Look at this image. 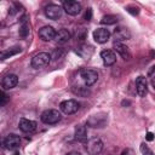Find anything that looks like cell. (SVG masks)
Listing matches in <instances>:
<instances>
[{
  "instance_id": "obj_1",
  "label": "cell",
  "mask_w": 155,
  "mask_h": 155,
  "mask_svg": "<svg viewBox=\"0 0 155 155\" xmlns=\"http://www.w3.org/2000/svg\"><path fill=\"white\" fill-rule=\"evenodd\" d=\"M40 119H41V121H42L44 124H46V125H54V124H57L58 121H61L62 115H61V113H59L58 110H56V109H47V110L42 111Z\"/></svg>"
},
{
  "instance_id": "obj_2",
  "label": "cell",
  "mask_w": 155,
  "mask_h": 155,
  "mask_svg": "<svg viewBox=\"0 0 155 155\" xmlns=\"http://www.w3.org/2000/svg\"><path fill=\"white\" fill-rule=\"evenodd\" d=\"M51 58H52V57H51L50 53H47V52H39V53H36V54L31 58L30 64H31V67L35 68V69L44 68V67H46V65L50 63Z\"/></svg>"
},
{
  "instance_id": "obj_3",
  "label": "cell",
  "mask_w": 155,
  "mask_h": 155,
  "mask_svg": "<svg viewBox=\"0 0 155 155\" xmlns=\"http://www.w3.org/2000/svg\"><path fill=\"white\" fill-rule=\"evenodd\" d=\"M79 73H80L81 80L84 81L85 86H87V87H88V86H92V85L98 80V74H97V71L93 70V69L84 68V69H81Z\"/></svg>"
},
{
  "instance_id": "obj_4",
  "label": "cell",
  "mask_w": 155,
  "mask_h": 155,
  "mask_svg": "<svg viewBox=\"0 0 155 155\" xmlns=\"http://www.w3.org/2000/svg\"><path fill=\"white\" fill-rule=\"evenodd\" d=\"M85 148L90 155H98L103 149V143L99 138H91L86 142Z\"/></svg>"
},
{
  "instance_id": "obj_5",
  "label": "cell",
  "mask_w": 155,
  "mask_h": 155,
  "mask_svg": "<svg viewBox=\"0 0 155 155\" xmlns=\"http://www.w3.org/2000/svg\"><path fill=\"white\" fill-rule=\"evenodd\" d=\"M59 109L62 113H64L67 115H71L79 110V103L75 99H67L59 104Z\"/></svg>"
},
{
  "instance_id": "obj_6",
  "label": "cell",
  "mask_w": 155,
  "mask_h": 155,
  "mask_svg": "<svg viewBox=\"0 0 155 155\" xmlns=\"http://www.w3.org/2000/svg\"><path fill=\"white\" fill-rule=\"evenodd\" d=\"M62 7H63V10H64L68 15H70V16H76V15H79L80 11H81V5H80V2H78V1H75V0H65V1H63Z\"/></svg>"
},
{
  "instance_id": "obj_7",
  "label": "cell",
  "mask_w": 155,
  "mask_h": 155,
  "mask_svg": "<svg viewBox=\"0 0 155 155\" xmlns=\"http://www.w3.org/2000/svg\"><path fill=\"white\" fill-rule=\"evenodd\" d=\"M62 12H63V7L56 4H50L45 7V15L50 19H58L62 16Z\"/></svg>"
},
{
  "instance_id": "obj_8",
  "label": "cell",
  "mask_w": 155,
  "mask_h": 155,
  "mask_svg": "<svg viewBox=\"0 0 155 155\" xmlns=\"http://www.w3.org/2000/svg\"><path fill=\"white\" fill-rule=\"evenodd\" d=\"M4 145H5V148H7L10 150H15V149L19 148V145H21V138H19V136L13 134V133L8 134L4 139Z\"/></svg>"
},
{
  "instance_id": "obj_9",
  "label": "cell",
  "mask_w": 155,
  "mask_h": 155,
  "mask_svg": "<svg viewBox=\"0 0 155 155\" xmlns=\"http://www.w3.org/2000/svg\"><path fill=\"white\" fill-rule=\"evenodd\" d=\"M109 38H110V33H109V30L105 29V28H98V29H96V30L93 31V39H94V41L98 42V44H104V42H107V41L109 40Z\"/></svg>"
},
{
  "instance_id": "obj_10",
  "label": "cell",
  "mask_w": 155,
  "mask_h": 155,
  "mask_svg": "<svg viewBox=\"0 0 155 155\" xmlns=\"http://www.w3.org/2000/svg\"><path fill=\"white\" fill-rule=\"evenodd\" d=\"M39 36L44 41H51L56 36V30L51 25H45L39 29Z\"/></svg>"
},
{
  "instance_id": "obj_11",
  "label": "cell",
  "mask_w": 155,
  "mask_h": 155,
  "mask_svg": "<svg viewBox=\"0 0 155 155\" xmlns=\"http://www.w3.org/2000/svg\"><path fill=\"white\" fill-rule=\"evenodd\" d=\"M17 84H18V76L16 74H8L2 79L1 87H2V90H11V88L16 87Z\"/></svg>"
},
{
  "instance_id": "obj_12",
  "label": "cell",
  "mask_w": 155,
  "mask_h": 155,
  "mask_svg": "<svg viewBox=\"0 0 155 155\" xmlns=\"http://www.w3.org/2000/svg\"><path fill=\"white\" fill-rule=\"evenodd\" d=\"M114 39H115V42H121V41H125V40H128L131 38V33L127 28H124V27H119L115 29L114 31Z\"/></svg>"
},
{
  "instance_id": "obj_13",
  "label": "cell",
  "mask_w": 155,
  "mask_h": 155,
  "mask_svg": "<svg viewBox=\"0 0 155 155\" xmlns=\"http://www.w3.org/2000/svg\"><path fill=\"white\" fill-rule=\"evenodd\" d=\"M147 86H148V84H147V79L144 76H138L136 79V91L139 97H145V94L148 92Z\"/></svg>"
},
{
  "instance_id": "obj_14",
  "label": "cell",
  "mask_w": 155,
  "mask_h": 155,
  "mask_svg": "<svg viewBox=\"0 0 155 155\" xmlns=\"http://www.w3.org/2000/svg\"><path fill=\"white\" fill-rule=\"evenodd\" d=\"M19 128H21V131H23L25 133L34 132L36 130V122L33 120H28V119L22 117L19 120Z\"/></svg>"
},
{
  "instance_id": "obj_15",
  "label": "cell",
  "mask_w": 155,
  "mask_h": 155,
  "mask_svg": "<svg viewBox=\"0 0 155 155\" xmlns=\"http://www.w3.org/2000/svg\"><path fill=\"white\" fill-rule=\"evenodd\" d=\"M101 57L103 59L104 65H108V67L113 65L116 62V54L111 50H104V51H102L101 52Z\"/></svg>"
},
{
  "instance_id": "obj_16",
  "label": "cell",
  "mask_w": 155,
  "mask_h": 155,
  "mask_svg": "<svg viewBox=\"0 0 155 155\" xmlns=\"http://www.w3.org/2000/svg\"><path fill=\"white\" fill-rule=\"evenodd\" d=\"M105 121H107V116L103 115V116H99V115H92L88 121H87V125L96 128V127H104L105 125Z\"/></svg>"
},
{
  "instance_id": "obj_17",
  "label": "cell",
  "mask_w": 155,
  "mask_h": 155,
  "mask_svg": "<svg viewBox=\"0 0 155 155\" xmlns=\"http://www.w3.org/2000/svg\"><path fill=\"white\" fill-rule=\"evenodd\" d=\"M114 50L124 58V59H130L131 58V53L127 46H125L121 42H114Z\"/></svg>"
},
{
  "instance_id": "obj_18",
  "label": "cell",
  "mask_w": 155,
  "mask_h": 155,
  "mask_svg": "<svg viewBox=\"0 0 155 155\" xmlns=\"http://www.w3.org/2000/svg\"><path fill=\"white\" fill-rule=\"evenodd\" d=\"M70 38H71V35H70V33L67 29H59L58 31H56L54 40L58 44H65L67 41L70 40Z\"/></svg>"
},
{
  "instance_id": "obj_19",
  "label": "cell",
  "mask_w": 155,
  "mask_h": 155,
  "mask_svg": "<svg viewBox=\"0 0 155 155\" xmlns=\"http://www.w3.org/2000/svg\"><path fill=\"white\" fill-rule=\"evenodd\" d=\"M29 31H30V25L29 23L27 22V17H24L22 19V25L19 28V38L21 39H27V36L29 35Z\"/></svg>"
},
{
  "instance_id": "obj_20",
  "label": "cell",
  "mask_w": 155,
  "mask_h": 155,
  "mask_svg": "<svg viewBox=\"0 0 155 155\" xmlns=\"http://www.w3.org/2000/svg\"><path fill=\"white\" fill-rule=\"evenodd\" d=\"M21 51H22L21 46H13V47H11V48H8L6 51H2L0 56H1V59H6V58H10V57L19 53Z\"/></svg>"
},
{
  "instance_id": "obj_21",
  "label": "cell",
  "mask_w": 155,
  "mask_h": 155,
  "mask_svg": "<svg viewBox=\"0 0 155 155\" xmlns=\"http://www.w3.org/2000/svg\"><path fill=\"white\" fill-rule=\"evenodd\" d=\"M75 138L78 140H85L87 138V131H86V127L84 125H79L75 127Z\"/></svg>"
},
{
  "instance_id": "obj_22",
  "label": "cell",
  "mask_w": 155,
  "mask_h": 155,
  "mask_svg": "<svg viewBox=\"0 0 155 155\" xmlns=\"http://www.w3.org/2000/svg\"><path fill=\"white\" fill-rule=\"evenodd\" d=\"M117 17L115 15H107L104 16L102 19H101V23L102 24H107V25H110V24H115L117 22Z\"/></svg>"
},
{
  "instance_id": "obj_23",
  "label": "cell",
  "mask_w": 155,
  "mask_h": 155,
  "mask_svg": "<svg viewBox=\"0 0 155 155\" xmlns=\"http://www.w3.org/2000/svg\"><path fill=\"white\" fill-rule=\"evenodd\" d=\"M140 151H142L143 155H154L153 150H151L145 143H142V144H140Z\"/></svg>"
},
{
  "instance_id": "obj_24",
  "label": "cell",
  "mask_w": 155,
  "mask_h": 155,
  "mask_svg": "<svg viewBox=\"0 0 155 155\" xmlns=\"http://www.w3.org/2000/svg\"><path fill=\"white\" fill-rule=\"evenodd\" d=\"M126 10H127V12L131 13L132 16H137V15L139 13V8H138L137 6H127Z\"/></svg>"
},
{
  "instance_id": "obj_25",
  "label": "cell",
  "mask_w": 155,
  "mask_h": 155,
  "mask_svg": "<svg viewBox=\"0 0 155 155\" xmlns=\"http://www.w3.org/2000/svg\"><path fill=\"white\" fill-rule=\"evenodd\" d=\"M63 54H64L63 50H62V48H58V50H54V51H53V53L51 54V57H52L53 59H59Z\"/></svg>"
},
{
  "instance_id": "obj_26",
  "label": "cell",
  "mask_w": 155,
  "mask_h": 155,
  "mask_svg": "<svg viewBox=\"0 0 155 155\" xmlns=\"http://www.w3.org/2000/svg\"><path fill=\"white\" fill-rule=\"evenodd\" d=\"M92 18V8H87L86 13H85V19L86 21H91Z\"/></svg>"
},
{
  "instance_id": "obj_27",
  "label": "cell",
  "mask_w": 155,
  "mask_h": 155,
  "mask_svg": "<svg viewBox=\"0 0 155 155\" xmlns=\"http://www.w3.org/2000/svg\"><path fill=\"white\" fill-rule=\"evenodd\" d=\"M6 102H7V96L2 92V93H1V107H4V105L6 104Z\"/></svg>"
},
{
  "instance_id": "obj_28",
  "label": "cell",
  "mask_w": 155,
  "mask_h": 155,
  "mask_svg": "<svg viewBox=\"0 0 155 155\" xmlns=\"http://www.w3.org/2000/svg\"><path fill=\"white\" fill-rule=\"evenodd\" d=\"M145 138H147V140H153L154 139V133H151V132H148L147 133V136H145Z\"/></svg>"
},
{
  "instance_id": "obj_29",
  "label": "cell",
  "mask_w": 155,
  "mask_h": 155,
  "mask_svg": "<svg viewBox=\"0 0 155 155\" xmlns=\"http://www.w3.org/2000/svg\"><path fill=\"white\" fill-rule=\"evenodd\" d=\"M67 155H81V154L78 153V151H71V153H69V154H67Z\"/></svg>"
},
{
  "instance_id": "obj_30",
  "label": "cell",
  "mask_w": 155,
  "mask_h": 155,
  "mask_svg": "<svg viewBox=\"0 0 155 155\" xmlns=\"http://www.w3.org/2000/svg\"><path fill=\"white\" fill-rule=\"evenodd\" d=\"M151 85H153V87L155 90V76H153V79H151Z\"/></svg>"
},
{
  "instance_id": "obj_31",
  "label": "cell",
  "mask_w": 155,
  "mask_h": 155,
  "mask_svg": "<svg viewBox=\"0 0 155 155\" xmlns=\"http://www.w3.org/2000/svg\"><path fill=\"white\" fill-rule=\"evenodd\" d=\"M15 155H19V154H18V153H16V154H15Z\"/></svg>"
}]
</instances>
